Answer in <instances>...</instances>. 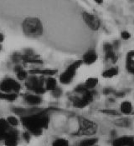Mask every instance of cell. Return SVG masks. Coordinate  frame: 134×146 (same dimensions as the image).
Instances as JSON below:
<instances>
[{"instance_id": "obj_16", "label": "cell", "mask_w": 134, "mask_h": 146, "mask_svg": "<svg viewBox=\"0 0 134 146\" xmlns=\"http://www.w3.org/2000/svg\"><path fill=\"white\" fill-rule=\"evenodd\" d=\"M10 129V125L4 119H0V141L3 140L4 137Z\"/></svg>"}, {"instance_id": "obj_14", "label": "cell", "mask_w": 134, "mask_h": 146, "mask_svg": "<svg viewBox=\"0 0 134 146\" xmlns=\"http://www.w3.org/2000/svg\"><path fill=\"white\" fill-rule=\"evenodd\" d=\"M25 102L32 106H37L42 103V98L38 94H27L24 97Z\"/></svg>"}, {"instance_id": "obj_6", "label": "cell", "mask_w": 134, "mask_h": 146, "mask_svg": "<svg viewBox=\"0 0 134 146\" xmlns=\"http://www.w3.org/2000/svg\"><path fill=\"white\" fill-rule=\"evenodd\" d=\"M21 90L20 84L14 79H5L0 83V91L3 93H16L18 94Z\"/></svg>"}, {"instance_id": "obj_4", "label": "cell", "mask_w": 134, "mask_h": 146, "mask_svg": "<svg viewBox=\"0 0 134 146\" xmlns=\"http://www.w3.org/2000/svg\"><path fill=\"white\" fill-rule=\"evenodd\" d=\"M98 130V125L95 122L89 120L86 118H79L78 130L73 135L76 136H92L96 134Z\"/></svg>"}, {"instance_id": "obj_33", "label": "cell", "mask_w": 134, "mask_h": 146, "mask_svg": "<svg viewBox=\"0 0 134 146\" xmlns=\"http://www.w3.org/2000/svg\"><path fill=\"white\" fill-rule=\"evenodd\" d=\"M23 136L24 140H26L27 142H29V140H30V139H31V134H30L29 132H28V131L24 132Z\"/></svg>"}, {"instance_id": "obj_30", "label": "cell", "mask_w": 134, "mask_h": 146, "mask_svg": "<svg viewBox=\"0 0 134 146\" xmlns=\"http://www.w3.org/2000/svg\"><path fill=\"white\" fill-rule=\"evenodd\" d=\"M51 94H52L53 97H55V98H60L61 96V94H62V90H61V89H60V88L57 87L56 89H55V90L51 91Z\"/></svg>"}, {"instance_id": "obj_19", "label": "cell", "mask_w": 134, "mask_h": 146, "mask_svg": "<svg viewBox=\"0 0 134 146\" xmlns=\"http://www.w3.org/2000/svg\"><path fill=\"white\" fill-rule=\"evenodd\" d=\"M114 124L117 127L121 128H129L132 125V120L128 118H120L115 120Z\"/></svg>"}, {"instance_id": "obj_37", "label": "cell", "mask_w": 134, "mask_h": 146, "mask_svg": "<svg viewBox=\"0 0 134 146\" xmlns=\"http://www.w3.org/2000/svg\"><path fill=\"white\" fill-rule=\"evenodd\" d=\"M3 39H4V36H3V34L0 33V44L3 41Z\"/></svg>"}, {"instance_id": "obj_11", "label": "cell", "mask_w": 134, "mask_h": 146, "mask_svg": "<svg viewBox=\"0 0 134 146\" xmlns=\"http://www.w3.org/2000/svg\"><path fill=\"white\" fill-rule=\"evenodd\" d=\"M112 146H134L133 136H122L113 140Z\"/></svg>"}, {"instance_id": "obj_12", "label": "cell", "mask_w": 134, "mask_h": 146, "mask_svg": "<svg viewBox=\"0 0 134 146\" xmlns=\"http://www.w3.org/2000/svg\"><path fill=\"white\" fill-rule=\"evenodd\" d=\"M104 53H105V58L106 60H111L113 64H115L117 60V57L115 54L114 47L111 44H105L103 46Z\"/></svg>"}, {"instance_id": "obj_20", "label": "cell", "mask_w": 134, "mask_h": 146, "mask_svg": "<svg viewBox=\"0 0 134 146\" xmlns=\"http://www.w3.org/2000/svg\"><path fill=\"white\" fill-rule=\"evenodd\" d=\"M119 73V70H118V68L117 67H112L105 70L103 73H102V77L106 78V79H110L112 77H115Z\"/></svg>"}, {"instance_id": "obj_27", "label": "cell", "mask_w": 134, "mask_h": 146, "mask_svg": "<svg viewBox=\"0 0 134 146\" xmlns=\"http://www.w3.org/2000/svg\"><path fill=\"white\" fill-rule=\"evenodd\" d=\"M6 120L12 127H16L19 124V120L15 116H9Z\"/></svg>"}, {"instance_id": "obj_28", "label": "cell", "mask_w": 134, "mask_h": 146, "mask_svg": "<svg viewBox=\"0 0 134 146\" xmlns=\"http://www.w3.org/2000/svg\"><path fill=\"white\" fill-rule=\"evenodd\" d=\"M100 112L103 113L105 114H107V115H112V116H119L121 114L120 113H118L116 110H102Z\"/></svg>"}, {"instance_id": "obj_22", "label": "cell", "mask_w": 134, "mask_h": 146, "mask_svg": "<svg viewBox=\"0 0 134 146\" xmlns=\"http://www.w3.org/2000/svg\"><path fill=\"white\" fill-rule=\"evenodd\" d=\"M98 82L99 80L97 78H89L86 80L85 84H84V86L87 89V90H92L94 89L97 84H98Z\"/></svg>"}, {"instance_id": "obj_31", "label": "cell", "mask_w": 134, "mask_h": 146, "mask_svg": "<svg viewBox=\"0 0 134 146\" xmlns=\"http://www.w3.org/2000/svg\"><path fill=\"white\" fill-rule=\"evenodd\" d=\"M87 90V89L84 86V84H80V85H78L76 89H75V91L76 92V93H79V94H83V93H85L86 91Z\"/></svg>"}, {"instance_id": "obj_23", "label": "cell", "mask_w": 134, "mask_h": 146, "mask_svg": "<svg viewBox=\"0 0 134 146\" xmlns=\"http://www.w3.org/2000/svg\"><path fill=\"white\" fill-rule=\"evenodd\" d=\"M98 142V139L96 138H89L83 139L80 144L79 146H94Z\"/></svg>"}, {"instance_id": "obj_34", "label": "cell", "mask_w": 134, "mask_h": 146, "mask_svg": "<svg viewBox=\"0 0 134 146\" xmlns=\"http://www.w3.org/2000/svg\"><path fill=\"white\" fill-rule=\"evenodd\" d=\"M112 92H113V90H112V88H105V89L103 90V94H104L105 95H108V94H112Z\"/></svg>"}, {"instance_id": "obj_10", "label": "cell", "mask_w": 134, "mask_h": 146, "mask_svg": "<svg viewBox=\"0 0 134 146\" xmlns=\"http://www.w3.org/2000/svg\"><path fill=\"white\" fill-rule=\"evenodd\" d=\"M19 141V132L15 129H9L3 139L5 146H17Z\"/></svg>"}, {"instance_id": "obj_32", "label": "cell", "mask_w": 134, "mask_h": 146, "mask_svg": "<svg viewBox=\"0 0 134 146\" xmlns=\"http://www.w3.org/2000/svg\"><path fill=\"white\" fill-rule=\"evenodd\" d=\"M121 37L122 38L124 39V40H127L131 38V34L127 31H123L122 34H121Z\"/></svg>"}, {"instance_id": "obj_18", "label": "cell", "mask_w": 134, "mask_h": 146, "mask_svg": "<svg viewBox=\"0 0 134 146\" xmlns=\"http://www.w3.org/2000/svg\"><path fill=\"white\" fill-rule=\"evenodd\" d=\"M120 110L121 113L125 114V115H128L131 113L133 112V104L130 101H124L121 104L120 106Z\"/></svg>"}, {"instance_id": "obj_38", "label": "cell", "mask_w": 134, "mask_h": 146, "mask_svg": "<svg viewBox=\"0 0 134 146\" xmlns=\"http://www.w3.org/2000/svg\"><path fill=\"white\" fill-rule=\"evenodd\" d=\"M93 1H95L96 3H98V4H101L102 3H103V0H93Z\"/></svg>"}, {"instance_id": "obj_25", "label": "cell", "mask_w": 134, "mask_h": 146, "mask_svg": "<svg viewBox=\"0 0 134 146\" xmlns=\"http://www.w3.org/2000/svg\"><path fill=\"white\" fill-rule=\"evenodd\" d=\"M69 141L66 139L59 138L56 139V140L52 143V146H69Z\"/></svg>"}, {"instance_id": "obj_13", "label": "cell", "mask_w": 134, "mask_h": 146, "mask_svg": "<svg viewBox=\"0 0 134 146\" xmlns=\"http://www.w3.org/2000/svg\"><path fill=\"white\" fill-rule=\"evenodd\" d=\"M97 58L98 56L95 50H89L83 55L82 62L85 64L90 65V64H93L94 63H96V61L97 60Z\"/></svg>"}, {"instance_id": "obj_15", "label": "cell", "mask_w": 134, "mask_h": 146, "mask_svg": "<svg viewBox=\"0 0 134 146\" xmlns=\"http://www.w3.org/2000/svg\"><path fill=\"white\" fill-rule=\"evenodd\" d=\"M57 73L56 69H34L29 72V74L41 75V76H54Z\"/></svg>"}, {"instance_id": "obj_35", "label": "cell", "mask_w": 134, "mask_h": 146, "mask_svg": "<svg viewBox=\"0 0 134 146\" xmlns=\"http://www.w3.org/2000/svg\"><path fill=\"white\" fill-rule=\"evenodd\" d=\"M115 95H116V97H117V98H122V97H124V96H125V93H123L122 91H120V92H116V93H115Z\"/></svg>"}, {"instance_id": "obj_5", "label": "cell", "mask_w": 134, "mask_h": 146, "mask_svg": "<svg viewBox=\"0 0 134 146\" xmlns=\"http://www.w3.org/2000/svg\"><path fill=\"white\" fill-rule=\"evenodd\" d=\"M82 64H83L82 60H76L73 64H71L67 68L66 70L60 74V82L63 84H69L70 83H71L76 75V70L81 66Z\"/></svg>"}, {"instance_id": "obj_1", "label": "cell", "mask_w": 134, "mask_h": 146, "mask_svg": "<svg viewBox=\"0 0 134 146\" xmlns=\"http://www.w3.org/2000/svg\"><path fill=\"white\" fill-rule=\"evenodd\" d=\"M50 110L51 109H44L37 113L21 117V123L31 135L40 136L42 135L43 130L46 129L49 126V110Z\"/></svg>"}, {"instance_id": "obj_26", "label": "cell", "mask_w": 134, "mask_h": 146, "mask_svg": "<svg viewBox=\"0 0 134 146\" xmlns=\"http://www.w3.org/2000/svg\"><path fill=\"white\" fill-rule=\"evenodd\" d=\"M16 76H17L19 80H21V81L26 80L27 78L29 77V73L27 71H25L23 68H22L21 70H19V72L16 73Z\"/></svg>"}, {"instance_id": "obj_17", "label": "cell", "mask_w": 134, "mask_h": 146, "mask_svg": "<svg viewBox=\"0 0 134 146\" xmlns=\"http://www.w3.org/2000/svg\"><path fill=\"white\" fill-rule=\"evenodd\" d=\"M45 88L46 91H52L57 88V82L53 76H48V78L45 80Z\"/></svg>"}, {"instance_id": "obj_9", "label": "cell", "mask_w": 134, "mask_h": 146, "mask_svg": "<svg viewBox=\"0 0 134 146\" xmlns=\"http://www.w3.org/2000/svg\"><path fill=\"white\" fill-rule=\"evenodd\" d=\"M44 109H40L37 107H30V108H21V107H15L13 108V112L17 114L19 117L29 116L31 114H34L40 112Z\"/></svg>"}, {"instance_id": "obj_24", "label": "cell", "mask_w": 134, "mask_h": 146, "mask_svg": "<svg viewBox=\"0 0 134 146\" xmlns=\"http://www.w3.org/2000/svg\"><path fill=\"white\" fill-rule=\"evenodd\" d=\"M126 68L127 70L134 75V59L133 58L127 57L126 59Z\"/></svg>"}, {"instance_id": "obj_40", "label": "cell", "mask_w": 134, "mask_h": 146, "mask_svg": "<svg viewBox=\"0 0 134 146\" xmlns=\"http://www.w3.org/2000/svg\"><path fill=\"white\" fill-rule=\"evenodd\" d=\"M94 146H96V145H94Z\"/></svg>"}, {"instance_id": "obj_29", "label": "cell", "mask_w": 134, "mask_h": 146, "mask_svg": "<svg viewBox=\"0 0 134 146\" xmlns=\"http://www.w3.org/2000/svg\"><path fill=\"white\" fill-rule=\"evenodd\" d=\"M12 61L14 63V64H19L20 61H22V55L20 54H18V53H15L13 54L12 56Z\"/></svg>"}, {"instance_id": "obj_21", "label": "cell", "mask_w": 134, "mask_h": 146, "mask_svg": "<svg viewBox=\"0 0 134 146\" xmlns=\"http://www.w3.org/2000/svg\"><path fill=\"white\" fill-rule=\"evenodd\" d=\"M18 98V94L16 93H3L0 91V100H4L7 101L13 102Z\"/></svg>"}, {"instance_id": "obj_2", "label": "cell", "mask_w": 134, "mask_h": 146, "mask_svg": "<svg viewBox=\"0 0 134 146\" xmlns=\"http://www.w3.org/2000/svg\"><path fill=\"white\" fill-rule=\"evenodd\" d=\"M22 29L23 34L30 38H37L40 37L43 32L44 28L41 21L37 18H27L22 23Z\"/></svg>"}, {"instance_id": "obj_39", "label": "cell", "mask_w": 134, "mask_h": 146, "mask_svg": "<svg viewBox=\"0 0 134 146\" xmlns=\"http://www.w3.org/2000/svg\"><path fill=\"white\" fill-rule=\"evenodd\" d=\"M0 50H1V44H0Z\"/></svg>"}, {"instance_id": "obj_7", "label": "cell", "mask_w": 134, "mask_h": 146, "mask_svg": "<svg viewBox=\"0 0 134 146\" xmlns=\"http://www.w3.org/2000/svg\"><path fill=\"white\" fill-rule=\"evenodd\" d=\"M93 92L90 90H87L85 93L82 94L81 97H75L73 99V105L76 108L82 109L89 105L93 101Z\"/></svg>"}, {"instance_id": "obj_3", "label": "cell", "mask_w": 134, "mask_h": 146, "mask_svg": "<svg viewBox=\"0 0 134 146\" xmlns=\"http://www.w3.org/2000/svg\"><path fill=\"white\" fill-rule=\"evenodd\" d=\"M45 76L41 75H35V74H30L26 82H25V86L26 88L30 91H33L35 94H43L45 93Z\"/></svg>"}, {"instance_id": "obj_8", "label": "cell", "mask_w": 134, "mask_h": 146, "mask_svg": "<svg viewBox=\"0 0 134 146\" xmlns=\"http://www.w3.org/2000/svg\"><path fill=\"white\" fill-rule=\"evenodd\" d=\"M82 17H83V20L86 23V24L89 27L91 30L96 31L100 29V20L93 14L87 13V12H84L82 13Z\"/></svg>"}, {"instance_id": "obj_36", "label": "cell", "mask_w": 134, "mask_h": 146, "mask_svg": "<svg viewBox=\"0 0 134 146\" xmlns=\"http://www.w3.org/2000/svg\"><path fill=\"white\" fill-rule=\"evenodd\" d=\"M127 57H130V58H134V50H131L127 53Z\"/></svg>"}]
</instances>
